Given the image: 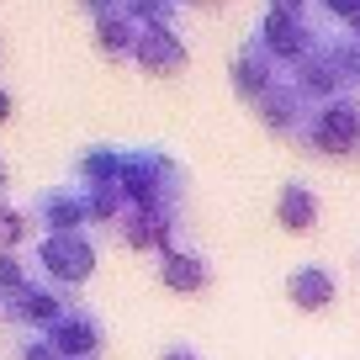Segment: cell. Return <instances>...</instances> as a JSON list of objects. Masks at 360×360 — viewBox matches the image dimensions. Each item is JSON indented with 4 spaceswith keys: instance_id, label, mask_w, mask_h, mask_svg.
<instances>
[{
    "instance_id": "cell-16",
    "label": "cell",
    "mask_w": 360,
    "mask_h": 360,
    "mask_svg": "<svg viewBox=\"0 0 360 360\" xmlns=\"http://www.w3.org/2000/svg\"><path fill=\"white\" fill-rule=\"evenodd\" d=\"M127 148L117 143H85L75 154V186H122Z\"/></svg>"
},
{
    "instance_id": "cell-24",
    "label": "cell",
    "mask_w": 360,
    "mask_h": 360,
    "mask_svg": "<svg viewBox=\"0 0 360 360\" xmlns=\"http://www.w3.org/2000/svg\"><path fill=\"white\" fill-rule=\"evenodd\" d=\"M6 186H11V175H6V159H0V202H6Z\"/></svg>"
},
{
    "instance_id": "cell-6",
    "label": "cell",
    "mask_w": 360,
    "mask_h": 360,
    "mask_svg": "<svg viewBox=\"0 0 360 360\" xmlns=\"http://www.w3.org/2000/svg\"><path fill=\"white\" fill-rule=\"evenodd\" d=\"M64 313H69V292L48 286L43 276H32L16 297H6V302H0V323H11L16 334H48Z\"/></svg>"
},
{
    "instance_id": "cell-10",
    "label": "cell",
    "mask_w": 360,
    "mask_h": 360,
    "mask_svg": "<svg viewBox=\"0 0 360 360\" xmlns=\"http://www.w3.org/2000/svg\"><path fill=\"white\" fill-rule=\"evenodd\" d=\"M186 58H191V48H186V37L175 32V27H138V53L133 64L143 69V75L154 79H169L186 69Z\"/></svg>"
},
{
    "instance_id": "cell-12",
    "label": "cell",
    "mask_w": 360,
    "mask_h": 360,
    "mask_svg": "<svg viewBox=\"0 0 360 360\" xmlns=\"http://www.w3.org/2000/svg\"><path fill=\"white\" fill-rule=\"evenodd\" d=\"M286 297H292L297 313H323L339 297V276L323 265V259H302V265L286 270Z\"/></svg>"
},
{
    "instance_id": "cell-3",
    "label": "cell",
    "mask_w": 360,
    "mask_h": 360,
    "mask_svg": "<svg viewBox=\"0 0 360 360\" xmlns=\"http://www.w3.org/2000/svg\"><path fill=\"white\" fill-rule=\"evenodd\" d=\"M292 90L313 106V112L328 106V101L355 96V75H349V32H328L323 43L292 69Z\"/></svg>"
},
{
    "instance_id": "cell-14",
    "label": "cell",
    "mask_w": 360,
    "mask_h": 360,
    "mask_svg": "<svg viewBox=\"0 0 360 360\" xmlns=\"http://www.w3.org/2000/svg\"><path fill=\"white\" fill-rule=\"evenodd\" d=\"M85 11L96 16V48L106 58H133L138 53V27L122 6H106V0H85Z\"/></svg>"
},
{
    "instance_id": "cell-8",
    "label": "cell",
    "mask_w": 360,
    "mask_h": 360,
    "mask_svg": "<svg viewBox=\"0 0 360 360\" xmlns=\"http://www.w3.org/2000/svg\"><path fill=\"white\" fill-rule=\"evenodd\" d=\"M228 75H233V96H238V101H249V106H259L270 90L281 85V64H276L255 37L238 43V53L228 58Z\"/></svg>"
},
{
    "instance_id": "cell-20",
    "label": "cell",
    "mask_w": 360,
    "mask_h": 360,
    "mask_svg": "<svg viewBox=\"0 0 360 360\" xmlns=\"http://www.w3.org/2000/svg\"><path fill=\"white\" fill-rule=\"evenodd\" d=\"M159 360H202V349L186 345V339H165V345H159Z\"/></svg>"
},
{
    "instance_id": "cell-18",
    "label": "cell",
    "mask_w": 360,
    "mask_h": 360,
    "mask_svg": "<svg viewBox=\"0 0 360 360\" xmlns=\"http://www.w3.org/2000/svg\"><path fill=\"white\" fill-rule=\"evenodd\" d=\"M27 281H32V265H27V255H6V249H0V302H6V297H16Z\"/></svg>"
},
{
    "instance_id": "cell-5",
    "label": "cell",
    "mask_w": 360,
    "mask_h": 360,
    "mask_svg": "<svg viewBox=\"0 0 360 360\" xmlns=\"http://www.w3.org/2000/svg\"><path fill=\"white\" fill-rule=\"evenodd\" d=\"M302 148L307 154H328V159H355L360 154V96L318 106L302 133Z\"/></svg>"
},
{
    "instance_id": "cell-11",
    "label": "cell",
    "mask_w": 360,
    "mask_h": 360,
    "mask_svg": "<svg viewBox=\"0 0 360 360\" xmlns=\"http://www.w3.org/2000/svg\"><path fill=\"white\" fill-rule=\"evenodd\" d=\"M255 112H259V122H265V133H270V138H286V143H302L307 122H313V106L292 90V79H286V85H276L265 101L255 106Z\"/></svg>"
},
{
    "instance_id": "cell-1",
    "label": "cell",
    "mask_w": 360,
    "mask_h": 360,
    "mask_svg": "<svg viewBox=\"0 0 360 360\" xmlns=\"http://www.w3.org/2000/svg\"><path fill=\"white\" fill-rule=\"evenodd\" d=\"M122 196H127V207H169V212H180V202H186V165L175 154H165L159 143L127 148Z\"/></svg>"
},
{
    "instance_id": "cell-22",
    "label": "cell",
    "mask_w": 360,
    "mask_h": 360,
    "mask_svg": "<svg viewBox=\"0 0 360 360\" xmlns=\"http://www.w3.org/2000/svg\"><path fill=\"white\" fill-rule=\"evenodd\" d=\"M11 117V96H6V85H0V122Z\"/></svg>"
},
{
    "instance_id": "cell-4",
    "label": "cell",
    "mask_w": 360,
    "mask_h": 360,
    "mask_svg": "<svg viewBox=\"0 0 360 360\" xmlns=\"http://www.w3.org/2000/svg\"><path fill=\"white\" fill-rule=\"evenodd\" d=\"M32 276H43L58 292H75L96 276V244L85 233H43L32 249Z\"/></svg>"
},
{
    "instance_id": "cell-7",
    "label": "cell",
    "mask_w": 360,
    "mask_h": 360,
    "mask_svg": "<svg viewBox=\"0 0 360 360\" xmlns=\"http://www.w3.org/2000/svg\"><path fill=\"white\" fill-rule=\"evenodd\" d=\"M48 339H53V349H58L64 360H96V355L106 349V323H101V313H96V307L69 302V313L48 328Z\"/></svg>"
},
{
    "instance_id": "cell-2",
    "label": "cell",
    "mask_w": 360,
    "mask_h": 360,
    "mask_svg": "<svg viewBox=\"0 0 360 360\" xmlns=\"http://www.w3.org/2000/svg\"><path fill=\"white\" fill-rule=\"evenodd\" d=\"M249 37H255V43L265 48L276 64L297 69V64H302V58H307V53H313V48L328 37V27L318 22L313 6H292V0H276V6H270V11L255 22V32H249Z\"/></svg>"
},
{
    "instance_id": "cell-13",
    "label": "cell",
    "mask_w": 360,
    "mask_h": 360,
    "mask_svg": "<svg viewBox=\"0 0 360 360\" xmlns=\"http://www.w3.org/2000/svg\"><path fill=\"white\" fill-rule=\"evenodd\" d=\"M159 281L169 286V292H207L212 286V259L202 255V244H175L169 255H159Z\"/></svg>"
},
{
    "instance_id": "cell-23",
    "label": "cell",
    "mask_w": 360,
    "mask_h": 360,
    "mask_svg": "<svg viewBox=\"0 0 360 360\" xmlns=\"http://www.w3.org/2000/svg\"><path fill=\"white\" fill-rule=\"evenodd\" d=\"M345 32H349V37H355V43H360V11L349 16V27H345Z\"/></svg>"
},
{
    "instance_id": "cell-21",
    "label": "cell",
    "mask_w": 360,
    "mask_h": 360,
    "mask_svg": "<svg viewBox=\"0 0 360 360\" xmlns=\"http://www.w3.org/2000/svg\"><path fill=\"white\" fill-rule=\"evenodd\" d=\"M349 75H355V85H360V43L349 37Z\"/></svg>"
},
{
    "instance_id": "cell-15",
    "label": "cell",
    "mask_w": 360,
    "mask_h": 360,
    "mask_svg": "<svg viewBox=\"0 0 360 360\" xmlns=\"http://www.w3.org/2000/svg\"><path fill=\"white\" fill-rule=\"evenodd\" d=\"M318 217H323V202L307 180H281V191H276V223L286 233H313Z\"/></svg>"
},
{
    "instance_id": "cell-17",
    "label": "cell",
    "mask_w": 360,
    "mask_h": 360,
    "mask_svg": "<svg viewBox=\"0 0 360 360\" xmlns=\"http://www.w3.org/2000/svg\"><path fill=\"white\" fill-rule=\"evenodd\" d=\"M27 223H32V212H22V207H11V202H0V249H6V255H16V249H22Z\"/></svg>"
},
{
    "instance_id": "cell-9",
    "label": "cell",
    "mask_w": 360,
    "mask_h": 360,
    "mask_svg": "<svg viewBox=\"0 0 360 360\" xmlns=\"http://www.w3.org/2000/svg\"><path fill=\"white\" fill-rule=\"evenodd\" d=\"M27 212H32V223L43 228V233H85V223H90L79 186H43Z\"/></svg>"
},
{
    "instance_id": "cell-19",
    "label": "cell",
    "mask_w": 360,
    "mask_h": 360,
    "mask_svg": "<svg viewBox=\"0 0 360 360\" xmlns=\"http://www.w3.org/2000/svg\"><path fill=\"white\" fill-rule=\"evenodd\" d=\"M6 349H11V360H64L48 334H16V339H6Z\"/></svg>"
}]
</instances>
